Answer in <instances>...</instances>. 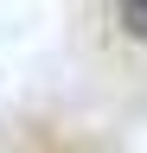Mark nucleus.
Wrapping results in <instances>:
<instances>
[{"mask_svg": "<svg viewBox=\"0 0 147 153\" xmlns=\"http://www.w3.org/2000/svg\"><path fill=\"white\" fill-rule=\"evenodd\" d=\"M115 13H122V32L147 45V0H115Z\"/></svg>", "mask_w": 147, "mask_h": 153, "instance_id": "nucleus-1", "label": "nucleus"}]
</instances>
